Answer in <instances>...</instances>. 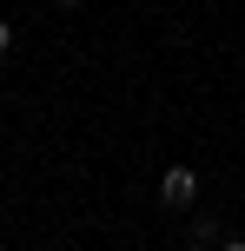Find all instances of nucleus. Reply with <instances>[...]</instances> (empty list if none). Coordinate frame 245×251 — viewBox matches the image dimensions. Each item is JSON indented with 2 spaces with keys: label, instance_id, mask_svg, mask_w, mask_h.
I'll return each mask as SVG.
<instances>
[{
  "label": "nucleus",
  "instance_id": "obj_1",
  "mask_svg": "<svg viewBox=\"0 0 245 251\" xmlns=\"http://www.w3.org/2000/svg\"><path fill=\"white\" fill-rule=\"evenodd\" d=\"M159 205H172V212H192V205H199V172H192V165H166Z\"/></svg>",
  "mask_w": 245,
  "mask_h": 251
},
{
  "label": "nucleus",
  "instance_id": "obj_2",
  "mask_svg": "<svg viewBox=\"0 0 245 251\" xmlns=\"http://www.w3.org/2000/svg\"><path fill=\"white\" fill-rule=\"evenodd\" d=\"M219 238V218H192V245H212Z\"/></svg>",
  "mask_w": 245,
  "mask_h": 251
},
{
  "label": "nucleus",
  "instance_id": "obj_4",
  "mask_svg": "<svg viewBox=\"0 0 245 251\" xmlns=\"http://www.w3.org/2000/svg\"><path fill=\"white\" fill-rule=\"evenodd\" d=\"M219 251H245V238H225V245H219Z\"/></svg>",
  "mask_w": 245,
  "mask_h": 251
},
{
  "label": "nucleus",
  "instance_id": "obj_3",
  "mask_svg": "<svg viewBox=\"0 0 245 251\" xmlns=\"http://www.w3.org/2000/svg\"><path fill=\"white\" fill-rule=\"evenodd\" d=\"M7 47H13V26H7V20H0V53H7Z\"/></svg>",
  "mask_w": 245,
  "mask_h": 251
},
{
  "label": "nucleus",
  "instance_id": "obj_5",
  "mask_svg": "<svg viewBox=\"0 0 245 251\" xmlns=\"http://www.w3.org/2000/svg\"><path fill=\"white\" fill-rule=\"evenodd\" d=\"M60 7H80V0H60Z\"/></svg>",
  "mask_w": 245,
  "mask_h": 251
}]
</instances>
